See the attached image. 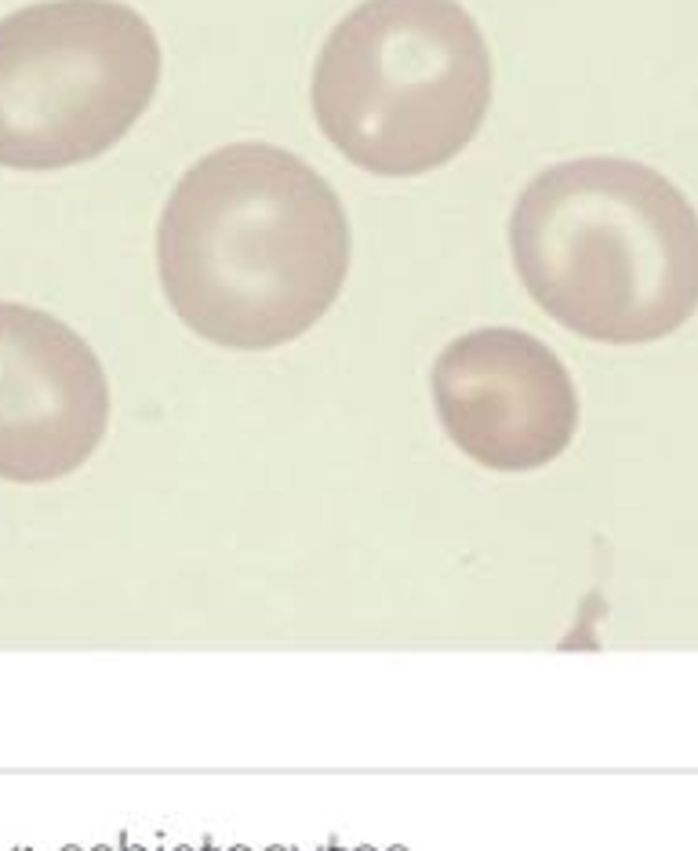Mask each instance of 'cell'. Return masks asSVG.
Listing matches in <instances>:
<instances>
[{"mask_svg":"<svg viewBox=\"0 0 698 851\" xmlns=\"http://www.w3.org/2000/svg\"><path fill=\"white\" fill-rule=\"evenodd\" d=\"M164 299L226 350H277L335 306L349 273V219L317 168L270 142L200 157L157 226Z\"/></svg>","mask_w":698,"mask_h":851,"instance_id":"cell-1","label":"cell"},{"mask_svg":"<svg viewBox=\"0 0 698 851\" xmlns=\"http://www.w3.org/2000/svg\"><path fill=\"white\" fill-rule=\"evenodd\" d=\"M509 251L531 299L589 342H659L698 310V211L648 164L539 171L509 215Z\"/></svg>","mask_w":698,"mask_h":851,"instance_id":"cell-2","label":"cell"},{"mask_svg":"<svg viewBox=\"0 0 698 851\" xmlns=\"http://www.w3.org/2000/svg\"><path fill=\"white\" fill-rule=\"evenodd\" d=\"M491 51L459 0H364L313 66V117L368 175L415 179L451 164L491 106Z\"/></svg>","mask_w":698,"mask_h":851,"instance_id":"cell-3","label":"cell"},{"mask_svg":"<svg viewBox=\"0 0 698 851\" xmlns=\"http://www.w3.org/2000/svg\"><path fill=\"white\" fill-rule=\"evenodd\" d=\"M160 41L120 0H48L0 19V168L59 171L128 135L160 84Z\"/></svg>","mask_w":698,"mask_h":851,"instance_id":"cell-4","label":"cell"},{"mask_svg":"<svg viewBox=\"0 0 698 851\" xmlns=\"http://www.w3.org/2000/svg\"><path fill=\"white\" fill-rule=\"evenodd\" d=\"M429 386L451 444L484 470H542L579 430L564 361L520 328H477L448 342Z\"/></svg>","mask_w":698,"mask_h":851,"instance_id":"cell-5","label":"cell"},{"mask_svg":"<svg viewBox=\"0 0 698 851\" xmlns=\"http://www.w3.org/2000/svg\"><path fill=\"white\" fill-rule=\"evenodd\" d=\"M110 426V382L70 324L0 302V481L51 484L77 473Z\"/></svg>","mask_w":698,"mask_h":851,"instance_id":"cell-6","label":"cell"}]
</instances>
